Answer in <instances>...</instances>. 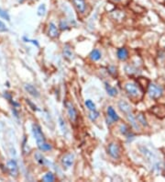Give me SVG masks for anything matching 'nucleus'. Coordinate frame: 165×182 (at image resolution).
I'll use <instances>...</instances> for the list:
<instances>
[{"label":"nucleus","mask_w":165,"mask_h":182,"mask_svg":"<svg viewBox=\"0 0 165 182\" xmlns=\"http://www.w3.org/2000/svg\"><path fill=\"white\" fill-rule=\"evenodd\" d=\"M31 132L33 134V137L36 141V144L38 145V147L40 148V150L42 148V146L46 144L45 138H44V134L41 131V128L39 124L34 123L32 124V128H31Z\"/></svg>","instance_id":"f257e3e1"},{"label":"nucleus","mask_w":165,"mask_h":182,"mask_svg":"<svg viewBox=\"0 0 165 182\" xmlns=\"http://www.w3.org/2000/svg\"><path fill=\"white\" fill-rule=\"evenodd\" d=\"M125 90L131 98H140L142 96V91L134 83H127L125 85Z\"/></svg>","instance_id":"f03ea898"},{"label":"nucleus","mask_w":165,"mask_h":182,"mask_svg":"<svg viewBox=\"0 0 165 182\" xmlns=\"http://www.w3.org/2000/svg\"><path fill=\"white\" fill-rule=\"evenodd\" d=\"M148 94L151 99H158L162 96V88L156 85V84H149L148 86Z\"/></svg>","instance_id":"7ed1b4c3"},{"label":"nucleus","mask_w":165,"mask_h":182,"mask_svg":"<svg viewBox=\"0 0 165 182\" xmlns=\"http://www.w3.org/2000/svg\"><path fill=\"white\" fill-rule=\"evenodd\" d=\"M75 162V154L73 153H66L65 154L62 155L61 159V163L63 167V169L67 170L72 167Z\"/></svg>","instance_id":"20e7f679"},{"label":"nucleus","mask_w":165,"mask_h":182,"mask_svg":"<svg viewBox=\"0 0 165 182\" xmlns=\"http://www.w3.org/2000/svg\"><path fill=\"white\" fill-rule=\"evenodd\" d=\"M107 153L113 159L120 158V147L116 143H110L107 146Z\"/></svg>","instance_id":"39448f33"},{"label":"nucleus","mask_w":165,"mask_h":182,"mask_svg":"<svg viewBox=\"0 0 165 182\" xmlns=\"http://www.w3.org/2000/svg\"><path fill=\"white\" fill-rule=\"evenodd\" d=\"M7 168L11 177H16L18 175V167L15 160H9L7 163Z\"/></svg>","instance_id":"423d86ee"},{"label":"nucleus","mask_w":165,"mask_h":182,"mask_svg":"<svg viewBox=\"0 0 165 182\" xmlns=\"http://www.w3.org/2000/svg\"><path fill=\"white\" fill-rule=\"evenodd\" d=\"M66 106V109H67V113H68V117L70 119V121L72 122H75L76 119H77V111L75 108V106L70 103V102H67L65 104Z\"/></svg>","instance_id":"0eeeda50"},{"label":"nucleus","mask_w":165,"mask_h":182,"mask_svg":"<svg viewBox=\"0 0 165 182\" xmlns=\"http://www.w3.org/2000/svg\"><path fill=\"white\" fill-rule=\"evenodd\" d=\"M72 3L78 13L84 14L86 10V2L85 0H72Z\"/></svg>","instance_id":"6e6552de"},{"label":"nucleus","mask_w":165,"mask_h":182,"mask_svg":"<svg viewBox=\"0 0 165 182\" xmlns=\"http://www.w3.org/2000/svg\"><path fill=\"white\" fill-rule=\"evenodd\" d=\"M48 34L51 38L52 39H55V38H58L59 37V28L56 26L55 23L53 22H51L49 24V30H48Z\"/></svg>","instance_id":"1a4fd4ad"},{"label":"nucleus","mask_w":165,"mask_h":182,"mask_svg":"<svg viewBox=\"0 0 165 182\" xmlns=\"http://www.w3.org/2000/svg\"><path fill=\"white\" fill-rule=\"evenodd\" d=\"M151 110L152 113H154L157 117H160V118L165 117V107L162 106V105L154 106Z\"/></svg>","instance_id":"9d476101"},{"label":"nucleus","mask_w":165,"mask_h":182,"mask_svg":"<svg viewBox=\"0 0 165 182\" xmlns=\"http://www.w3.org/2000/svg\"><path fill=\"white\" fill-rule=\"evenodd\" d=\"M24 88H25V90L27 91V92H28L30 95H31L32 97H35V98H39V97H40V93H39L38 89H37L33 85L25 84Z\"/></svg>","instance_id":"9b49d317"},{"label":"nucleus","mask_w":165,"mask_h":182,"mask_svg":"<svg viewBox=\"0 0 165 182\" xmlns=\"http://www.w3.org/2000/svg\"><path fill=\"white\" fill-rule=\"evenodd\" d=\"M119 108L124 113V114H128V113L131 112V107H130V105L127 101H125V100H120L119 102Z\"/></svg>","instance_id":"f8f14e48"},{"label":"nucleus","mask_w":165,"mask_h":182,"mask_svg":"<svg viewBox=\"0 0 165 182\" xmlns=\"http://www.w3.org/2000/svg\"><path fill=\"white\" fill-rule=\"evenodd\" d=\"M107 116L111 119L112 122H116L119 121V116L117 115V113L116 112V110L113 109V107L109 106L107 108Z\"/></svg>","instance_id":"ddd939ff"},{"label":"nucleus","mask_w":165,"mask_h":182,"mask_svg":"<svg viewBox=\"0 0 165 182\" xmlns=\"http://www.w3.org/2000/svg\"><path fill=\"white\" fill-rule=\"evenodd\" d=\"M117 58L121 61H126L129 58V52L126 48H120L117 50Z\"/></svg>","instance_id":"4468645a"},{"label":"nucleus","mask_w":165,"mask_h":182,"mask_svg":"<svg viewBox=\"0 0 165 182\" xmlns=\"http://www.w3.org/2000/svg\"><path fill=\"white\" fill-rule=\"evenodd\" d=\"M126 116H127V118H128V121L129 122V123H130V125L134 128V129H136V130H138V121H137V119L133 116V114L131 112H129V113H128V114H126Z\"/></svg>","instance_id":"2eb2a0df"},{"label":"nucleus","mask_w":165,"mask_h":182,"mask_svg":"<svg viewBox=\"0 0 165 182\" xmlns=\"http://www.w3.org/2000/svg\"><path fill=\"white\" fill-rule=\"evenodd\" d=\"M105 87L106 90V93L110 96V97H116L117 95V90L116 87L112 86L111 85H109L108 83L105 84Z\"/></svg>","instance_id":"dca6fc26"},{"label":"nucleus","mask_w":165,"mask_h":182,"mask_svg":"<svg viewBox=\"0 0 165 182\" xmlns=\"http://www.w3.org/2000/svg\"><path fill=\"white\" fill-rule=\"evenodd\" d=\"M63 56L66 58V59H69V60H72L74 58V54H73V51L71 49V47L69 45H65L63 47Z\"/></svg>","instance_id":"f3484780"},{"label":"nucleus","mask_w":165,"mask_h":182,"mask_svg":"<svg viewBox=\"0 0 165 182\" xmlns=\"http://www.w3.org/2000/svg\"><path fill=\"white\" fill-rule=\"evenodd\" d=\"M89 56H90V59H91L92 61H99V60L101 59V57H102V54H101V53H100L99 50L94 49V50L91 52V54H90Z\"/></svg>","instance_id":"a211bd4d"},{"label":"nucleus","mask_w":165,"mask_h":182,"mask_svg":"<svg viewBox=\"0 0 165 182\" xmlns=\"http://www.w3.org/2000/svg\"><path fill=\"white\" fill-rule=\"evenodd\" d=\"M119 131H120V132H121L123 135L127 136V137H129V135H132V133L130 132L129 128L126 124H121V125L119 126Z\"/></svg>","instance_id":"6ab92c4d"},{"label":"nucleus","mask_w":165,"mask_h":182,"mask_svg":"<svg viewBox=\"0 0 165 182\" xmlns=\"http://www.w3.org/2000/svg\"><path fill=\"white\" fill-rule=\"evenodd\" d=\"M42 180L46 182H53L55 181V176L52 172H48L42 177Z\"/></svg>","instance_id":"aec40b11"},{"label":"nucleus","mask_w":165,"mask_h":182,"mask_svg":"<svg viewBox=\"0 0 165 182\" xmlns=\"http://www.w3.org/2000/svg\"><path fill=\"white\" fill-rule=\"evenodd\" d=\"M35 159H36V161L40 164V165H45L46 163H47V160L45 159V157L42 155V154H40V152H38V153H36V154H35Z\"/></svg>","instance_id":"412c9836"},{"label":"nucleus","mask_w":165,"mask_h":182,"mask_svg":"<svg viewBox=\"0 0 165 182\" xmlns=\"http://www.w3.org/2000/svg\"><path fill=\"white\" fill-rule=\"evenodd\" d=\"M88 117L92 122H95V121H97V119L99 118V112L97 110H92V111H90Z\"/></svg>","instance_id":"4be33fe9"},{"label":"nucleus","mask_w":165,"mask_h":182,"mask_svg":"<svg viewBox=\"0 0 165 182\" xmlns=\"http://www.w3.org/2000/svg\"><path fill=\"white\" fill-rule=\"evenodd\" d=\"M137 121H138L140 124H142L143 126H147V125H148L147 121H146V118H145V116L142 114V113H139V114H138V116H137Z\"/></svg>","instance_id":"5701e85b"},{"label":"nucleus","mask_w":165,"mask_h":182,"mask_svg":"<svg viewBox=\"0 0 165 182\" xmlns=\"http://www.w3.org/2000/svg\"><path fill=\"white\" fill-rule=\"evenodd\" d=\"M46 6H45V4H40V6H39V8H38V9H37V14L40 16V17H42V16H44L45 14H46Z\"/></svg>","instance_id":"b1692460"},{"label":"nucleus","mask_w":165,"mask_h":182,"mask_svg":"<svg viewBox=\"0 0 165 182\" xmlns=\"http://www.w3.org/2000/svg\"><path fill=\"white\" fill-rule=\"evenodd\" d=\"M84 105H85V107H86L90 111H92V110H96V104L94 103L91 99H87V100H85Z\"/></svg>","instance_id":"393cba45"},{"label":"nucleus","mask_w":165,"mask_h":182,"mask_svg":"<svg viewBox=\"0 0 165 182\" xmlns=\"http://www.w3.org/2000/svg\"><path fill=\"white\" fill-rule=\"evenodd\" d=\"M59 28L62 30V31H66L69 29V23L68 21L65 20V19H61L60 20V23H59Z\"/></svg>","instance_id":"a878e982"},{"label":"nucleus","mask_w":165,"mask_h":182,"mask_svg":"<svg viewBox=\"0 0 165 182\" xmlns=\"http://www.w3.org/2000/svg\"><path fill=\"white\" fill-rule=\"evenodd\" d=\"M0 17H1L2 18H4V19H6V20H8V21H10V17H9V15L8 14L7 11H5V10L2 9V8H0Z\"/></svg>","instance_id":"bb28decb"},{"label":"nucleus","mask_w":165,"mask_h":182,"mask_svg":"<svg viewBox=\"0 0 165 182\" xmlns=\"http://www.w3.org/2000/svg\"><path fill=\"white\" fill-rule=\"evenodd\" d=\"M59 122H60V126H61V129H62V132L65 133V132H67V127H66L65 122H64V121L62 120V118H61V117H60V119H59Z\"/></svg>","instance_id":"cd10ccee"},{"label":"nucleus","mask_w":165,"mask_h":182,"mask_svg":"<svg viewBox=\"0 0 165 182\" xmlns=\"http://www.w3.org/2000/svg\"><path fill=\"white\" fill-rule=\"evenodd\" d=\"M0 31H1V32L8 31V28H7L6 24L4 23L3 21H1V20H0Z\"/></svg>","instance_id":"c85d7f7f"},{"label":"nucleus","mask_w":165,"mask_h":182,"mask_svg":"<svg viewBox=\"0 0 165 182\" xmlns=\"http://www.w3.org/2000/svg\"><path fill=\"white\" fill-rule=\"evenodd\" d=\"M108 71H109V73H110V74H112V75H115V74H116V67H114V66H110V67L108 68Z\"/></svg>","instance_id":"c756f323"},{"label":"nucleus","mask_w":165,"mask_h":182,"mask_svg":"<svg viewBox=\"0 0 165 182\" xmlns=\"http://www.w3.org/2000/svg\"><path fill=\"white\" fill-rule=\"evenodd\" d=\"M113 1H115V2H120V1H122V0H113Z\"/></svg>","instance_id":"7c9ffc66"}]
</instances>
